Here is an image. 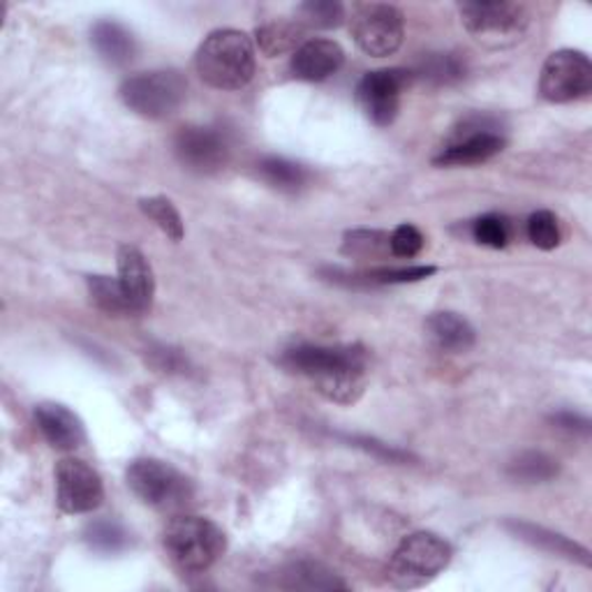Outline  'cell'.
I'll return each instance as SVG.
<instances>
[{"label": "cell", "mask_w": 592, "mask_h": 592, "mask_svg": "<svg viewBox=\"0 0 592 592\" xmlns=\"http://www.w3.org/2000/svg\"><path fill=\"white\" fill-rule=\"evenodd\" d=\"M347 442H353L355 447L372 453V456H378L380 461H387V463H406L410 461V453L408 451H402V449H396V447H389L380 440H375V438H366V436H345Z\"/></svg>", "instance_id": "836d02e7"}, {"label": "cell", "mask_w": 592, "mask_h": 592, "mask_svg": "<svg viewBox=\"0 0 592 592\" xmlns=\"http://www.w3.org/2000/svg\"><path fill=\"white\" fill-rule=\"evenodd\" d=\"M592 91V63L583 51L560 49L547 59L540 76L544 100L564 104L585 98Z\"/></svg>", "instance_id": "30bf717a"}, {"label": "cell", "mask_w": 592, "mask_h": 592, "mask_svg": "<svg viewBox=\"0 0 592 592\" xmlns=\"http://www.w3.org/2000/svg\"><path fill=\"white\" fill-rule=\"evenodd\" d=\"M451 562V547L436 532H412L398 544L389 562V581L412 590L438 579Z\"/></svg>", "instance_id": "277c9868"}, {"label": "cell", "mask_w": 592, "mask_h": 592, "mask_svg": "<svg viewBox=\"0 0 592 592\" xmlns=\"http://www.w3.org/2000/svg\"><path fill=\"white\" fill-rule=\"evenodd\" d=\"M296 12L304 23L315 25V29H336L345 19V8L338 0H308Z\"/></svg>", "instance_id": "f546056e"}, {"label": "cell", "mask_w": 592, "mask_h": 592, "mask_svg": "<svg viewBox=\"0 0 592 592\" xmlns=\"http://www.w3.org/2000/svg\"><path fill=\"white\" fill-rule=\"evenodd\" d=\"M507 528L519 534L521 540L534 544V547H542L555 555H564V558H570V560H576L581 564H590V553L588 549L579 547L576 542L568 540V537H562V534H555L551 530H544L540 525H532V523H523V521H509Z\"/></svg>", "instance_id": "ffe728a7"}, {"label": "cell", "mask_w": 592, "mask_h": 592, "mask_svg": "<svg viewBox=\"0 0 592 592\" xmlns=\"http://www.w3.org/2000/svg\"><path fill=\"white\" fill-rule=\"evenodd\" d=\"M349 31L364 53L385 59L400 49L402 38H406V19L394 6L364 3L355 8Z\"/></svg>", "instance_id": "9c48e42d"}, {"label": "cell", "mask_w": 592, "mask_h": 592, "mask_svg": "<svg viewBox=\"0 0 592 592\" xmlns=\"http://www.w3.org/2000/svg\"><path fill=\"white\" fill-rule=\"evenodd\" d=\"M174 153L185 170L195 174H213L227 165L229 144L218 130L187 125L176 132Z\"/></svg>", "instance_id": "4fadbf2b"}, {"label": "cell", "mask_w": 592, "mask_h": 592, "mask_svg": "<svg viewBox=\"0 0 592 592\" xmlns=\"http://www.w3.org/2000/svg\"><path fill=\"white\" fill-rule=\"evenodd\" d=\"M423 234L415 227V225H400L394 229V234L389 236V251L394 257L400 259H412L421 253L423 248Z\"/></svg>", "instance_id": "d6a6232c"}, {"label": "cell", "mask_w": 592, "mask_h": 592, "mask_svg": "<svg viewBox=\"0 0 592 592\" xmlns=\"http://www.w3.org/2000/svg\"><path fill=\"white\" fill-rule=\"evenodd\" d=\"M436 274V266H402V268H368V272H334L331 280L349 287H385V285H402L419 283Z\"/></svg>", "instance_id": "ac0fdd59"}, {"label": "cell", "mask_w": 592, "mask_h": 592, "mask_svg": "<svg viewBox=\"0 0 592 592\" xmlns=\"http://www.w3.org/2000/svg\"><path fill=\"white\" fill-rule=\"evenodd\" d=\"M53 477H57V502L63 514H89L102 504V479L89 463L63 459Z\"/></svg>", "instance_id": "7c38bea8"}, {"label": "cell", "mask_w": 592, "mask_h": 592, "mask_svg": "<svg viewBox=\"0 0 592 592\" xmlns=\"http://www.w3.org/2000/svg\"><path fill=\"white\" fill-rule=\"evenodd\" d=\"M86 544L104 555H116L127 549L130 534L116 521H95L84 532Z\"/></svg>", "instance_id": "4316f807"}, {"label": "cell", "mask_w": 592, "mask_h": 592, "mask_svg": "<svg viewBox=\"0 0 592 592\" xmlns=\"http://www.w3.org/2000/svg\"><path fill=\"white\" fill-rule=\"evenodd\" d=\"M551 421L562 430H570V433H583V436L590 433V421L574 412H558L551 417Z\"/></svg>", "instance_id": "e575fe53"}, {"label": "cell", "mask_w": 592, "mask_h": 592, "mask_svg": "<svg viewBox=\"0 0 592 592\" xmlns=\"http://www.w3.org/2000/svg\"><path fill=\"white\" fill-rule=\"evenodd\" d=\"M345 63V51L338 42L315 38L292 53V72L304 82H325Z\"/></svg>", "instance_id": "9a60e30c"}, {"label": "cell", "mask_w": 592, "mask_h": 592, "mask_svg": "<svg viewBox=\"0 0 592 592\" xmlns=\"http://www.w3.org/2000/svg\"><path fill=\"white\" fill-rule=\"evenodd\" d=\"M91 42L98 57L114 68L127 65L137 53V42L132 33L116 21H98L91 31Z\"/></svg>", "instance_id": "e0dca14e"}, {"label": "cell", "mask_w": 592, "mask_h": 592, "mask_svg": "<svg viewBox=\"0 0 592 592\" xmlns=\"http://www.w3.org/2000/svg\"><path fill=\"white\" fill-rule=\"evenodd\" d=\"M283 585L289 590H343L347 588L334 572L321 568L319 562H294L283 574Z\"/></svg>", "instance_id": "cb8c5ba5"}, {"label": "cell", "mask_w": 592, "mask_h": 592, "mask_svg": "<svg viewBox=\"0 0 592 592\" xmlns=\"http://www.w3.org/2000/svg\"><path fill=\"white\" fill-rule=\"evenodd\" d=\"M257 170H259V176L280 193H299L310 178L304 165L292 163V160L278 157V155H268L259 160Z\"/></svg>", "instance_id": "7402d4cb"}, {"label": "cell", "mask_w": 592, "mask_h": 592, "mask_svg": "<svg viewBox=\"0 0 592 592\" xmlns=\"http://www.w3.org/2000/svg\"><path fill=\"white\" fill-rule=\"evenodd\" d=\"M35 421L42 438L59 451H74L86 440L82 419L61 402H40L35 408Z\"/></svg>", "instance_id": "2e32d148"}, {"label": "cell", "mask_w": 592, "mask_h": 592, "mask_svg": "<svg viewBox=\"0 0 592 592\" xmlns=\"http://www.w3.org/2000/svg\"><path fill=\"white\" fill-rule=\"evenodd\" d=\"M472 236L477 244L487 248H504L509 241V223L498 213L481 215L472 223Z\"/></svg>", "instance_id": "1f68e13d"}, {"label": "cell", "mask_w": 592, "mask_h": 592, "mask_svg": "<svg viewBox=\"0 0 592 592\" xmlns=\"http://www.w3.org/2000/svg\"><path fill=\"white\" fill-rule=\"evenodd\" d=\"M459 12L466 31L491 49L514 47L530 29V12L521 3H463Z\"/></svg>", "instance_id": "5b68a950"}, {"label": "cell", "mask_w": 592, "mask_h": 592, "mask_svg": "<svg viewBox=\"0 0 592 592\" xmlns=\"http://www.w3.org/2000/svg\"><path fill=\"white\" fill-rule=\"evenodd\" d=\"M127 487L144 504L176 511L193 500V483L176 468L157 459L132 461L127 472Z\"/></svg>", "instance_id": "52a82bcc"}, {"label": "cell", "mask_w": 592, "mask_h": 592, "mask_svg": "<svg viewBox=\"0 0 592 592\" xmlns=\"http://www.w3.org/2000/svg\"><path fill=\"white\" fill-rule=\"evenodd\" d=\"M304 25L302 21H272L257 29V44L266 57H283V53H294L302 47Z\"/></svg>", "instance_id": "603a6c76"}, {"label": "cell", "mask_w": 592, "mask_h": 592, "mask_svg": "<svg viewBox=\"0 0 592 592\" xmlns=\"http://www.w3.org/2000/svg\"><path fill=\"white\" fill-rule=\"evenodd\" d=\"M558 461L544 451H523L507 466V477L521 483H544L558 474Z\"/></svg>", "instance_id": "d4e9b609"}, {"label": "cell", "mask_w": 592, "mask_h": 592, "mask_svg": "<svg viewBox=\"0 0 592 592\" xmlns=\"http://www.w3.org/2000/svg\"><path fill=\"white\" fill-rule=\"evenodd\" d=\"M498 119L493 116H470L456 132L451 142L436 155L433 163L438 167H468L481 165L496 157L504 149V137L498 132Z\"/></svg>", "instance_id": "ba28073f"}, {"label": "cell", "mask_w": 592, "mask_h": 592, "mask_svg": "<svg viewBox=\"0 0 592 592\" xmlns=\"http://www.w3.org/2000/svg\"><path fill=\"white\" fill-rule=\"evenodd\" d=\"M280 364L338 406H355L368 385V353L361 345L299 343L285 349Z\"/></svg>", "instance_id": "6da1fadb"}, {"label": "cell", "mask_w": 592, "mask_h": 592, "mask_svg": "<svg viewBox=\"0 0 592 592\" xmlns=\"http://www.w3.org/2000/svg\"><path fill=\"white\" fill-rule=\"evenodd\" d=\"M140 208L144 211L146 218H151L160 232H165L172 241H181L185 229H183V218L172 204V200L157 195V197H144L140 200Z\"/></svg>", "instance_id": "83f0119b"}, {"label": "cell", "mask_w": 592, "mask_h": 592, "mask_svg": "<svg viewBox=\"0 0 592 592\" xmlns=\"http://www.w3.org/2000/svg\"><path fill=\"white\" fill-rule=\"evenodd\" d=\"M163 547L178 574H204L223 558L227 537L211 519L185 514L165 528Z\"/></svg>", "instance_id": "3957f363"}, {"label": "cell", "mask_w": 592, "mask_h": 592, "mask_svg": "<svg viewBox=\"0 0 592 592\" xmlns=\"http://www.w3.org/2000/svg\"><path fill=\"white\" fill-rule=\"evenodd\" d=\"M410 74L430 86H451L466 76V63L453 53H428Z\"/></svg>", "instance_id": "44dd1931"}, {"label": "cell", "mask_w": 592, "mask_h": 592, "mask_svg": "<svg viewBox=\"0 0 592 592\" xmlns=\"http://www.w3.org/2000/svg\"><path fill=\"white\" fill-rule=\"evenodd\" d=\"M116 264H119V283L132 308V315L146 313L153 304L155 294V278L149 259L140 248L121 246Z\"/></svg>", "instance_id": "5bb4252c"}, {"label": "cell", "mask_w": 592, "mask_h": 592, "mask_svg": "<svg viewBox=\"0 0 592 592\" xmlns=\"http://www.w3.org/2000/svg\"><path fill=\"white\" fill-rule=\"evenodd\" d=\"M343 253L349 257H359V259L382 257L385 253H391L389 251V236L382 232H370V229L349 232L345 236Z\"/></svg>", "instance_id": "f1b7e54d"}, {"label": "cell", "mask_w": 592, "mask_h": 592, "mask_svg": "<svg viewBox=\"0 0 592 592\" xmlns=\"http://www.w3.org/2000/svg\"><path fill=\"white\" fill-rule=\"evenodd\" d=\"M412 84L410 70H375L368 72L357 86V104L364 116L378 127L396 121L400 110V95Z\"/></svg>", "instance_id": "8fae6325"}, {"label": "cell", "mask_w": 592, "mask_h": 592, "mask_svg": "<svg viewBox=\"0 0 592 592\" xmlns=\"http://www.w3.org/2000/svg\"><path fill=\"white\" fill-rule=\"evenodd\" d=\"M89 285V294H91V302L106 315H114V317H123V315H132V308L125 299V294L121 289L119 278H110V276H89L86 278Z\"/></svg>", "instance_id": "484cf974"}, {"label": "cell", "mask_w": 592, "mask_h": 592, "mask_svg": "<svg viewBox=\"0 0 592 592\" xmlns=\"http://www.w3.org/2000/svg\"><path fill=\"white\" fill-rule=\"evenodd\" d=\"M195 68L211 89L241 91L255 76V44L246 33L234 29L213 31L197 49Z\"/></svg>", "instance_id": "7a4b0ae2"}, {"label": "cell", "mask_w": 592, "mask_h": 592, "mask_svg": "<svg viewBox=\"0 0 592 592\" xmlns=\"http://www.w3.org/2000/svg\"><path fill=\"white\" fill-rule=\"evenodd\" d=\"M428 334L445 353H468L474 345L477 334L470 321L459 313H436L428 317Z\"/></svg>", "instance_id": "d6986e66"}, {"label": "cell", "mask_w": 592, "mask_h": 592, "mask_svg": "<svg viewBox=\"0 0 592 592\" xmlns=\"http://www.w3.org/2000/svg\"><path fill=\"white\" fill-rule=\"evenodd\" d=\"M119 93L127 110L157 121L172 116L183 104L187 82L176 70H153L127 76Z\"/></svg>", "instance_id": "8992f818"}, {"label": "cell", "mask_w": 592, "mask_h": 592, "mask_svg": "<svg viewBox=\"0 0 592 592\" xmlns=\"http://www.w3.org/2000/svg\"><path fill=\"white\" fill-rule=\"evenodd\" d=\"M528 238L540 251H553L560 246V225L551 211H537L528 218Z\"/></svg>", "instance_id": "4dcf8cb0"}]
</instances>
